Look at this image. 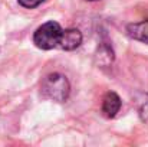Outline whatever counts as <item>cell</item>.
I'll return each mask as SVG.
<instances>
[{
	"label": "cell",
	"instance_id": "cell-1",
	"mask_svg": "<svg viewBox=\"0 0 148 147\" xmlns=\"http://www.w3.org/2000/svg\"><path fill=\"white\" fill-rule=\"evenodd\" d=\"M62 28L58 22H46L45 25L39 26L33 35V43L39 49L49 50L58 48L60 36H62Z\"/></svg>",
	"mask_w": 148,
	"mask_h": 147
},
{
	"label": "cell",
	"instance_id": "cell-2",
	"mask_svg": "<svg viewBox=\"0 0 148 147\" xmlns=\"http://www.w3.org/2000/svg\"><path fill=\"white\" fill-rule=\"evenodd\" d=\"M69 81L62 74H50L42 82V92L58 102H62L69 97Z\"/></svg>",
	"mask_w": 148,
	"mask_h": 147
},
{
	"label": "cell",
	"instance_id": "cell-3",
	"mask_svg": "<svg viewBox=\"0 0 148 147\" xmlns=\"http://www.w3.org/2000/svg\"><path fill=\"white\" fill-rule=\"evenodd\" d=\"M82 43V33L78 29H65L59 41V48L65 50H73Z\"/></svg>",
	"mask_w": 148,
	"mask_h": 147
},
{
	"label": "cell",
	"instance_id": "cell-4",
	"mask_svg": "<svg viewBox=\"0 0 148 147\" xmlns=\"http://www.w3.org/2000/svg\"><path fill=\"white\" fill-rule=\"evenodd\" d=\"M121 108V98L115 92H106L102 99V112L105 117L112 118L116 115V112Z\"/></svg>",
	"mask_w": 148,
	"mask_h": 147
},
{
	"label": "cell",
	"instance_id": "cell-5",
	"mask_svg": "<svg viewBox=\"0 0 148 147\" xmlns=\"http://www.w3.org/2000/svg\"><path fill=\"white\" fill-rule=\"evenodd\" d=\"M127 33L130 38L144 42L148 45V19L138 22V23H131L127 26Z\"/></svg>",
	"mask_w": 148,
	"mask_h": 147
},
{
	"label": "cell",
	"instance_id": "cell-6",
	"mask_svg": "<svg viewBox=\"0 0 148 147\" xmlns=\"http://www.w3.org/2000/svg\"><path fill=\"white\" fill-rule=\"evenodd\" d=\"M140 117H141V120L144 121V123H147L148 124V95L145 97V101L141 104V107H140Z\"/></svg>",
	"mask_w": 148,
	"mask_h": 147
},
{
	"label": "cell",
	"instance_id": "cell-7",
	"mask_svg": "<svg viewBox=\"0 0 148 147\" xmlns=\"http://www.w3.org/2000/svg\"><path fill=\"white\" fill-rule=\"evenodd\" d=\"M17 1H19V4H22L26 9H33V7H38L39 4H42L45 0H17Z\"/></svg>",
	"mask_w": 148,
	"mask_h": 147
},
{
	"label": "cell",
	"instance_id": "cell-8",
	"mask_svg": "<svg viewBox=\"0 0 148 147\" xmlns=\"http://www.w3.org/2000/svg\"><path fill=\"white\" fill-rule=\"evenodd\" d=\"M88 1H97V0H88Z\"/></svg>",
	"mask_w": 148,
	"mask_h": 147
}]
</instances>
